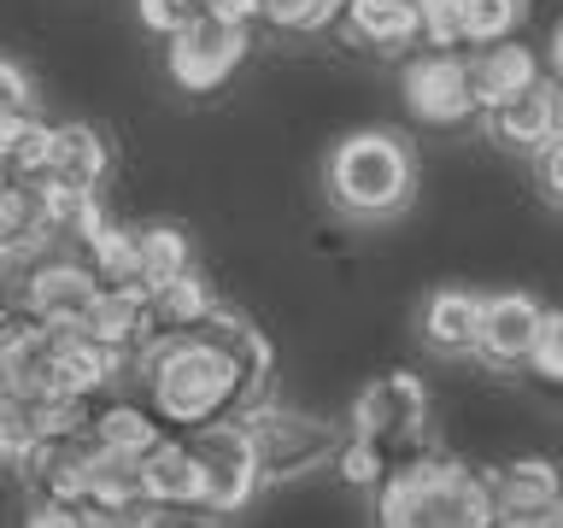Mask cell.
Here are the masks:
<instances>
[{
	"label": "cell",
	"mask_w": 563,
	"mask_h": 528,
	"mask_svg": "<svg viewBox=\"0 0 563 528\" xmlns=\"http://www.w3.org/2000/svg\"><path fill=\"white\" fill-rule=\"evenodd\" d=\"M135 364L147 382V411L183 435L253 411L271 387V341L223 306L188 329H165Z\"/></svg>",
	"instance_id": "cell-1"
},
{
	"label": "cell",
	"mask_w": 563,
	"mask_h": 528,
	"mask_svg": "<svg viewBox=\"0 0 563 528\" xmlns=\"http://www.w3.org/2000/svg\"><path fill=\"white\" fill-rule=\"evenodd\" d=\"M376 528H493L487 475L446 452L399 458L376 487Z\"/></svg>",
	"instance_id": "cell-2"
},
{
	"label": "cell",
	"mask_w": 563,
	"mask_h": 528,
	"mask_svg": "<svg viewBox=\"0 0 563 528\" xmlns=\"http://www.w3.org/2000/svg\"><path fill=\"white\" fill-rule=\"evenodd\" d=\"M329 206L352 223H394L417 200V153L394 130H352L329 153Z\"/></svg>",
	"instance_id": "cell-3"
},
{
	"label": "cell",
	"mask_w": 563,
	"mask_h": 528,
	"mask_svg": "<svg viewBox=\"0 0 563 528\" xmlns=\"http://www.w3.org/2000/svg\"><path fill=\"white\" fill-rule=\"evenodd\" d=\"M246 422V440H253V458H258V482L264 487H288L299 475L323 470L334 447H341V429L311 411H288V405H253L241 411Z\"/></svg>",
	"instance_id": "cell-4"
},
{
	"label": "cell",
	"mask_w": 563,
	"mask_h": 528,
	"mask_svg": "<svg viewBox=\"0 0 563 528\" xmlns=\"http://www.w3.org/2000/svg\"><path fill=\"white\" fill-rule=\"evenodd\" d=\"M183 447L194 458V470H200V517H211V522H218V517H241V510L264 493L258 458H253V440H246L241 417L188 429Z\"/></svg>",
	"instance_id": "cell-5"
},
{
	"label": "cell",
	"mask_w": 563,
	"mask_h": 528,
	"mask_svg": "<svg viewBox=\"0 0 563 528\" xmlns=\"http://www.w3.org/2000/svg\"><path fill=\"white\" fill-rule=\"evenodd\" d=\"M246 47H253V42H246L241 24L200 12L188 30L170 35V53H165L170 82L188 88V95H211V88H223L229 77H235V65L246 59Z\"/></svg>",
	"instance_id": "cell-6"
},
{
	"label": "cell",
	"mask_w": 563,
	"mask_h": 528,
	"mask_svg": "<svg viewBox=\"0 0 563 528\" xmlns=\"http://www.w3.org/2000/svg\"><path fill=\"white\" fill-rule=\"evenodd\" d=\"M352 435L376 440V447H394V440H411L422 422H429V387L411 370H387L352 399Z\"/></svg>",
	"instance_id": "cell-7"
},
{
	"label": "cell",
	"mask_w": 563,
	"mask_h": 528,
	"mask_svg": "<svg viewBox=\"0 0 563 528\" xmlns=\"http://www.w3.org/2000/svg\"><path fill=\"white\" fill-rule=\"evenodd\" d=\"M545 306L522 288H505V294H482V311H475V341L470 352L493 370H522L528 346H534V329H540Z\"/></svg>",
	"instance_id": "cell-8"
},
{
	"label": "cell",
	"mask_w": 563,
	"mask_h": 528,
	"mask_svg": "<svg viewBox=\"0 0 563 528\" xmlns=\"http://www.w3.org/2000/svg\"><path fill=\"white\" fill-rule=\"evenodd\" d=\"M405 106H411V118L434 123V130L470 123L475 118V95H470L464 53H422V59L405 65Z\"/></svg>",
	"instance_id": "cell-9"
},
{
	"label": "cell",
	"mask_w": 563,
	"mask_h": 528,
	"mask_svg": "<svg viewBox=\"0 0 563 528\" xmlns=\"http://www.w3.org/2000/svg\"><path fill=\"white\" fill-rule=\"evenodd\" d=\"M493 528H558V470L552 458H517L487 475Z\"/></svg>",
	"instance_id": "cell-10"
},
{
	"label": "cell",
	"mask_w": 563,
	"mask_h": 528,
	"mask_svg": "<svg viewBox=\"0 0 563 528\" xmlns=\"http://www.w3.org/2000/svg\"><path fill=\"white\" fill-rule=\"evenodd\" d=\"M100 294V276L88 271V258H70L65 246L47 258V271L35 276V294H30V317L24 323H42V329H82L88 306Z\"/></svg>",
	"instance_id": "cell-11"
},
{
	"label": "cell",
	"mask_w": 563,
	"mask_h": 528,
	"mask_svg": "<svg viewBox=\"0 0 563 528\" xmlns=\"http://www.w3.org/2000/svg\"><path fill=\"white\" fill-rule=\"evenodd\" d=\"M82 329L95 334V341H106L112 352H123V359H141L158 334V317H153V299L147 288H100L95 306H88Z\"/></svg>",
	"instance_id": "cell-12"
},
{
	"label": "cell",
	"mask_w": 563,
	"mask_h": 528,
	"mask_svg": "<svg viewBox=\"0 0 563 528\" xmlns=\"http://www.w3.org/2000/svg\"><path fill=\"white\" fill-rule=\"evenodd\" d=\"M47 183H65V188H88L100 194V183L112 176V141H106L95 123H47V165H42ZM35 176V183H42Z\"/></svg>",
	"instance_id": "cell-13"
},
{
	"label": "cell",
	"mask_w": 563,
	"mask_h": 528,
	"mask_svg": "<svg viewBox=\"0 0 563 528\" xmlns=\"http://www.w3.org/2000/svg\"><path fill=\"white\" fill-rule=\"evenodd\" d=\"M123 370H130V359L112 352L106 341H95L88 329H59L53 334V394L95 399L123 376Z\"/></svg>",
	"instance_id": "cell-14"
},
{
	"label": "cell",
	"mask_w": 563,
	"mask_h": 528,
	"mask_svg": "<svg viewBox=\"0 0 563 528\" xmlns=\"http://www.w3.org/2000/svg\"><path fill=\"white\" fill-rule=\"evenodd\" d=\"M482 123H487V135L499 141L505 153H534L540 141L558 135V82H552V77L528 82L522 95L487 106Z\"/></svg>",
	"instance_id": "cell-15"
},
{
	"label": "cell",
	"mask_w": 563,
	"mask_h": 528,
	"mask_svg": "<svg viewBox=\"0 0 563 528\" xmlns=\"http://www.w3.org/2000/svg\"><path fill=\"white\" fill-rule=\"evenodd\" d=\"M470 65V95H475V112H487V106H499L510 95H522L528 82H540V77H552V70L540 65V53L522 42V35H505V42H493L482 47Z\"/></svg>",
	"instance_id": "cell-16"
},
{
	"label": "cell",
	"mask_w": 563,
	"mask_h": 528,
	"mask_svg": "<svg viewBox=\"0 0 563 528\" xmlns=\"http://www.w3.org/2000/svg\"><path fill=\"white\" fill-rule=\"evenodd\" d=\"M53 334L42 323H12L0 334V399H42L53 394Z\"/></svg>",
	"instance_id": "cell-17"
},
{
	"label": "cell",
	"mask_w": 563,
	"mask_h": 528,
	"mask_svg": "<svg viewBox=\"0 0 563 528\" xmlns=\"http://www.w3.org/2000/svg\"><path fill=\"white\" fill-rule=\"evenodd\" d=\"M341 24L358 47L382 53V59H399V53L417 47V12L411 0H346Z\"/></svg>",
	"instance_id": "cell-18"
},
{
	"label": "cell",
	"mask_w": 563,
	"mask_h": 528,
	"mask_svg": "<svg viewBox=\"0 0 563 528\" xmlns=\"http://www.w3.org/2000/svg\"><path fill=\"white\" fill-rule=\"evenodd\" d=\"M141 499L158 510H200V470L183 440H158L153 452H141Z\"/></svg>",
	"instance_id": "cell-19"
},
{
	"label": "cell",
	"mask_w": 563,
	"mask_h": 528,
	"mask_svg": "<svg viewBox=\"0 0 563 528\" xmlns=\"http://www.w3.org/2000/svg\"><path fill=\"white\" fill-rule=\"evenodd\" d=\"M59 246L65 241H53L47 229L42 235H24V241H0V329H12L30 317L35 276L47 271V258L59 253Z\"/></svg>",
	"instance_id": "cell-20"
},
{
	"label": "cell",
	"mask_w": 563,
	"mask_h": 528,
	"mask_svg": "<svg viewBox=\"0 0 563 528\" xmlns=\"http://www.w3.org/2000/svg\"><path fill=\"white\" fill-rule=\"evenodd\" d=\"M475 311H482V294L470 288H440L422 306V341H429L440 359H464L475 341Z\"/></svg>",
	"instance_id": "cell-21"
},
{
	"label": "cell",
	"mask_w": 563,
	"mask_h": 528,
	"mask_svg": "<svg viewBox=\"0 0 563 528\" xmlns=\"http://www.w3.org/2000/svg\"><path fill=\"white\" fill-rule=\"evenodd\" d=\"M165 435H170V429H165V422H158L141 399L95 405V422H88V440H95V447H112V452H130V458L153 452Z\"/></svg>",
	"instance_id": "cell-22"
},
{
	"label": "cell",
	"mask_w": 563,
	"mask_h": 528,
	"mask_svg": "<svg viewBox=\"0 0 563 528\" xmlns=\"http://www.w3.org/2000/svg\"><path fill=\"white\" fill-rule=\"evenodd\" d=\"M130 246H135L141 288H158V282L194 271V241H188V229H176V223H141V229H130Z\"/></svg>",
	"instance_id": "cell-23"
},
{
	"label": "cell",
	"mask_w": 563,
	"mask_h": 528,
	"mask_svg": "<svg viewBox=\"0 0 563 528\" xmlns=\"http://www.w3.org/2000/svg\"><path fill=\"white\" fill-rule=\"evenodd\" d=\"M42 165H47V123L35 112L0 118V176H12V183H35Z\"/></svg>",
	"instance_id": "cell-24"
},
{
	"label": "cell",
	"mask_w": 563,
	"mask_h": 528,
	"mask_svg": "<svg viewBox=\"0 0 563 528\" xmlns=\"http://www.w3.org/2000/svg\"><path fill=\"white\" fill-rule=\"evenodd\" d=\"M528 0H457V47H493L517 35Z\"/></svg>",
	"instance_id": "cell-25"
},
{
	"label": "cell",
	"mask_w": 563,
	"mask_h": 528,
	"mask_svg": "<svg viewBox=\"0 0 563 528\" xmlns=\"http://www.w3.org/2000/svg\"><path fill=\"white\" fill-rule=\"evenodd\" d=\"M147 299H153L158 329H188V323H200L206 311H218V294L206 288L200 271H183V276L158 282V288H147Z\"/></svg>",
	"instance_id": "cell-26"
},
{
	"label": "cell",
	"mask_w": 563,
	"mask_h": 528,
	"mask_svg": "<svg viewBox=\"0 0 563 528\" xmlns=\"http://www.w3.org/2000/svg\"><path fill=\"white\" fill-rule=\"evenodd\" d=\"M387 464H394L387 447H376V440H364V435H341V447H334V470H341V482L358 487V493H376Z\"/></svg>",
	"instance_id": "cell-27"
},
{
	"label": "cell",
	"mask_w": 563,
	"mask_h": 528,
	"mask_svg": "<svg viewBox=\"0 0 563 528\" xmlns=\"http://www.w3.org/2000/svg\"><path fill=\"white\" fill-rule=\"evenodd\" d=\"M264 18H271L276 30H299V35H317L329 24H341V7L346 0H258Z\"/></svg>",
	"instance_id": "cell-28"
},
{
	"label": "cell",
	"mask_w": 563,
	"mask_h": 528,
	"mask_svg": "<svg viewBox=\"0 0 563 528\" xmlns=\"http://www.w3.org/2000/svg\"><path fill=\"white\" fill-rule=\"evenodd\" d=\"M24 235H42V206H35V188L0 176V241H24Z\"/></svg>",
	"instance_id": "cell-29"
},
{
	"label": "cell",
	"mask_w": 563,
	"mask_h": 528,
	"mask_svg": "<svg viewBox=\"0 0 563 528\" xmlns=\"http://www.w3.org/2000/svg\"><path fill=\"white\" fill-rule=\"evenodd\" d=\"M417 42L434 53H457V0H411Z\"/></svg>",
	"instance_id": "cell-30"
},
{
	"label": "cell",
	"mask_w": 563,
	"mask_h": 528,
	"mask_svg": "<svg viewBox=\"0 0 563 528\" xmlns=\"http://www.w3.org/2000/svg\"><path fill=\"white\" fill-rule=\"evenodd\" d=\"M522 370H534L540 382H563V317H558L552 306H545V317H540L534 346H528Z\"/></svg>",
	"instance_id": "cell-31"
},
{
	"label": "cell",
	"mask_w": 563,
	"mask_h": 528,
	"mask_svg": "<svg viewBox=\"0 0 563 528\" xmlns=\"http://www.w3.org/2000/svg\"><path fill=\"white\" fill-rule=\"evenodd\" d=\"M135 12H141V30L165 35V42L200 18V7H194V0H135Z\"/></svg>",
	"instance_id": "cell-32"
},
{
	"label": "cell",
	"mask_w": 563,
	"mask_h": 528,
	"mask_svg": "<svg viewBox=\"0 0 563 528\" xmlns=\"http://www.w3.org/2000/svg\"><path fill=\"white\" fill-rule=\"evenodd\" d=\"M12 112H35V82L18 59H0V118Z\"/></svg>",
	"instance_id": "cell-33"
},
{
	"label": "cell",
	"mask_w": 563,
	"mask_h": 528,
	"mask_svg": "<svg viewBox=\"0 0 563 528\" xmlns=\"http://www.w3.org/2000/svg\"><path fill=\"white\" fill-rule=\"evenodd\" d=\"M534 176H540V200L563 206V135H552V141L534 147Z\"/></svg>",
	"instance_id": "cell-34"
},
{
	"label": "cell",
	"mask_w": 563,
	"mask_h": 528,
	"mask_svg": "<svg viewBox=\"0 0 563 528\" xmlns=\"http://www.w3.org/2000/svg\"><path fill=\"white\" fill-rule=\"evenodd\" d=\"M24 528H88V510L82 505H65V499H35Z\"/></svg>",
	"instance_id": "cell-35"
},
{
	"label": "cell",
	"mask_w": 563,
	"mask_h": 528,
	"mask_svg": "<svg viewBox=\"0 0 563 528\" xmlns=\"http://www.w3.org/2000/svg\"><path fill=\"white\" fill-rule=\"evenodd\" d=\"M206 12L211 18H229V24H253V18H264V7H258V0H206Z\"/></svg>",
	"instance_id": "cell-36"
},
{
	"label": "cell",
	"mask_w": 563,
	"mask_h": 528,
	"mask_svg": "<svg viewBox=\"0 0 563 528\" xmlns=\"http://www.w3.org/2000/svg\"><path fill=\"white\" fill-rule=\"evenodd\" d=\"M141 528H218L211 517H183V510H158V505H147L141 510Z\"/></svg>",
	"instance_id": "cell-37"
},
{
	"label": "cell",
	"mask_w": 563,
	"mask_h": 528,
	"mask_svg": "<svg viewBox=\"0 0 563 528\" xmlns=\"http://www.w3.org/2000/svg\"><path fill=\"white\" fill-rule=\"evenodd\" d=\"M7 458H12V447H7V422H0V464H7Z\"/></svg>",
	"instance_id": "cell-38"
}]
</instances>
